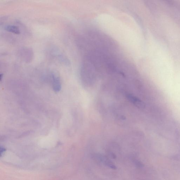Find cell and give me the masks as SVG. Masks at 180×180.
Returning a JSON list of instances; mask_svg holds the SVG:
<instances>
[{"instance_id":"1","label":"cell","mask_w":180,"mask_h":180,"mask_svg":"<svg viewBox=\"0 0 180 180\" xmlns=\"http://www.w3.org/2000/svg\"><path fill=\"white\" fill-rule=\"evenodd\" d=\"M98 159L102 163H103L105 165L113 169H116V167L115 164L111 161L109 158L106 156L99 155L97 156Z\"/></svg>"},{"instance_id":"2","label":"cell","mask_w":180,"mask_h":180,"mask_svg":"<svg viewBox=\"0 0 180 180\" xmlns=\"http://www.w3.org/2000/svg\"><path fill=\"white\" fill-rule=\"evenodd\" d=\"M128 100L131 102L135 106H136L137 107L139 108H144L145 107V105L144 102H143L141 100H140L138 98L133 96L132 95H128L127 96Z\"/></svg>"},{"instance_id":"3","label":"cell","mask_w":180,"mask_h":180,"mask_svg":"<svg viewBox=\"0 0 180 180\" xmlns=\"http://www.w3.org/2000/svg\"><path fill=\"white\" fill-rule=\"evenodd\" d=\"M20 55L25 61L28 62L30 60L32 57L33 53L31 50L27 48H24L21 49L20 51Z\"/></svg>"},{"instance_id":"4","label":"cell","mask_w":180,"mask_h":180,"mask_svg":"<svg viewBox=\"0 0 180 180\" xmlns=\"http://www.w3.org/2000/svg\"><path fill=\"white\" fill-rule=\"evenodd\" d=\"M53 86L55 91L59 92L61 88L60 81L59 77L54 74H52Z\"/></svg>"},{"instance_id":"5","label":"cell","mask_w":180,"mask_h":180,"mask_svg":"<svg viewBox=\"0 0 180 180\" xmlns=\"http://www.w3.org/2000/svg\"><path fill=\"white\" fill-rule=\"evenodd\" d=\"M4 29L6 31L16 35H19L21 33L19 28L13 25H8L5 26Z\"/></svg>"},{"instance_id":"6","label":"cell","mask_w":180,"mask_h":180,"mask_svg":"<svg viewBox=\"0 0 180 180\" xmlns=\"http://www.w3.org/2000/svg\"><path fill=\"white\" fill-rule=\"evenodd\" d=\"M6 151V149L3 147H1V151H0V152H1V155H2L3 154H4V153Z\"/></svg>"}]
</instances>
